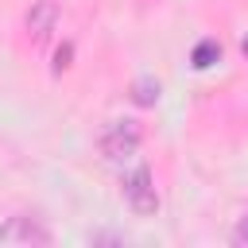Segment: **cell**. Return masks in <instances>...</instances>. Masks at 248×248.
Returning <instances> with one entry per match:
<instances>
[{
    "mask_svg": "<svg viewBox=\"0 0 248 248\" xmlns=\"http://www.w3.org/2000/svg\"><path fill=\"white\" fill-rule=\"evenodd\" d=\"M240 50H244V54H248V39H240Z\"/></svg>",
    "mask_w": 248,
    "mask_h": 248,
    "instance_id": "9c48e42d",
    "label": "cell"
},
{
    "mask_svg": "<svg viewBox=\"0 0 248 248\" xmlns=\"http://www.w3.org/2000/svg\"><path fill=\"white\" fill-rule=\"evenodd\" d=\"M70 58H74V46H70V43L58 46V54H54V74H62V70L70 66Z\"/></svg>",
    "mask_w": 248,
    "mask_h": 248,
    "instance_id": "ba28073f",
    "label": "cell"
},
{
    "mask_svg": "<svg viewBox=\"0 0 248 248\" xmlns=\"http://www.w3.org/2000/svg\"><path fill=\"white\" fill-rule=\"evenodd\" d=\"M8 244H50V229H43L35 217H8L0 225V248Z\"/></svg>",
    "mask_w": 248,
    "mask_h": 248,
    "instance_id": "3957f363",
    "label": "cell"
},
{
    "mask_svg": "<svg viewBox=\"0 0 248 248\" xmlns=\"http://www.w3.org/2000/svg\"><path fill=\"white\" fill-rule=\"evenodd\" d=\"M213 62H221V43H217V39H202V43L194 46V54H190V66H194V70H209Z\"/></svg>",
    "mask_w": 248,
    "mask_h": 248,
    "instance_id": "5b68a950",
    "label": "cell"
},
{
    "mask_svg": "<svg viewBox=\"0 0 248 248\" xmlns=\"http://www.w3.org/2000/svg\"><path fill=\"white\" fill-rule=\"evenodd\" d=\"M140 140H143V132H140L136 120H112V124L101 132L97 143H101V155H105V159H128V155H136Z\"/></svg>",
    "mask_w": 248,
    "mask_h": 248,
    "instance_id": "7a4b0ae2",
    "label": "cell"
},
{
    "mask_svg": "<svg viewBox=\"0 0 248 248\" xmlns=\"http://www.w3.org/2000/svg\"><path fill=\"white\" fill-rule=\"evenodd\" d=\"M23 27H27L31 46H43L50 39V31L58 27V4L54 0H35L31 12H27V19H23Z\"/></svg>",
    "mask_w": 248,
    "mask_h": 248,
    "instance_id": "277c9868",
    "label": "cell"
},
{
    "mask_svg": "<svg viewBox=\"0 0 248 248\" xmlns=\"http://www.w3.org/2000/svg\"><path fill=\"white\" fill-rule=\"evenodd\" d=\"M159 93H163V85H159L155 78H136V81H132V101H136L140 108H151V105L159 101Z\"/></svg>",
    "mask_w": 248,
    "mask_h": 248,
    "instance_id": "8992f818",
    "label": "cell"
},
{
    "mask_svg": "<svg viewBox=\"0 0 248 248\" xmlns=\"http://www.w3.org/2000/svg\"><path fill=\"white\" fill-rule=\"evenodd\" d=\"M120 194H124V202H128V209H132L136 217L159 213V190H155V178H151V170H147L143 163L132 167V170L120 178Z\"/></svg>",
    "mask_w": 248,
    "mask_h": 248,
    "instance_id": "6da1fadb",
    "label": "cell"
},
{
    "mask_svg": "<svg viewBox=\"0 0 248 248\" xmlns=\"http://www.w3.org/2000/svg\"><path fill=\"white\" fill-rule=\"evenodd\" d=\"M232 248H248V213L236 221V229H232Z\"/></svg>",
    "mask_w": 248,
    "mask_h": 248,
    "instance_id": "52a82bcc",
    "label": "cell"
}]
</instances>
